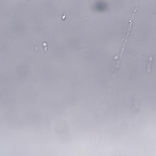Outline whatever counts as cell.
Masks as SVG:
<instances>
[{
    "instance_id": "obj_1",
    "label": "cell",
    "mask_w": 156,
    "mask_h": 156,
    "mask_svg": "<svg viewBox=\"0 0 156 156\" xmlns=\"http://www.w3.org/2000/svg\"><path fill=\"white\" fill-rule=\"evenodd\" d=\"M99 138L100 136L98 132H95L93 133L90 142V146L92 148V149H96L98 146L99 143Z\"/></svg>"
}]
</instances>
